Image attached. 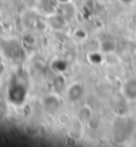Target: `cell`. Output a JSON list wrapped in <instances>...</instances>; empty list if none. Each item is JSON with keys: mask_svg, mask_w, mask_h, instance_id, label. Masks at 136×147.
Returning a JSON list of instances; mask_svg holds the SVG:
<instances>
[{"mask_svg": "<svg viewBox=\"0 0 136 147\" xmlns=\"http://www.w3.org/2000/svg\"><path fill=\"white\" fill-rule=\"evenodd\" d=\"M124 95L131 100H136V78H130L123 86Z\"/></svg>", "mask_w": 136, "mask_h": 147, "instance_id": "obj_1", "label": "cell"}, {"mask_svg": "<svg viewBox=\"0 0 136 147\" xmlns=\"http://www.w3.org/2000/svg\"><path fill=\"white\" fill-rule=\"evenodd\" d=\"M82 94H83V87L81 86V83L72 84L69 89V99L72 101L78 100L82 96Z\"/></svg>", "mask_w": 136, "mask_h": 147, "instance_id": "obj_2", "label": "cell"}, {"mask_svg": "<svg viewBox=\"0 0 136 147\" xmlns=\"http://www.w3.org/2000/svg\"><path fill=\"white\" fill-rule=\"evenodd\" d=\"M122 1H123V3H127V4H129V3H131L133 0H122Z\"/></svg>", "mask_w": 136, "mask_h": 147, "instance_id": "obj_3", "label": "cell"}]
</instances>
